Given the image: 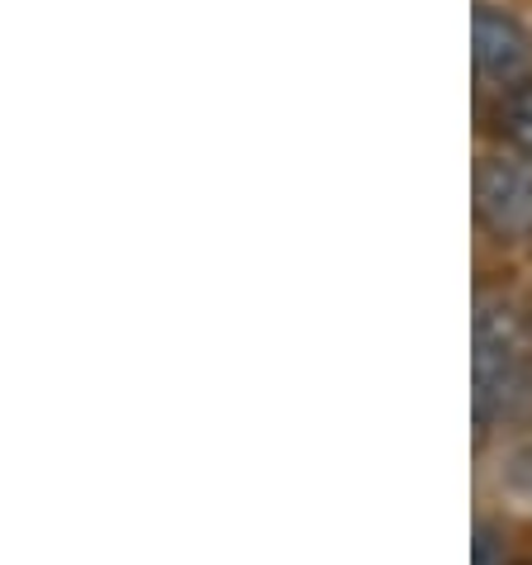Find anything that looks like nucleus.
<instances>
[{
    "label": "nucleus",
    "mask_w": 532,
    "mask_h": 565,
    "mask_svg": "<svg viewBox=\"0 0 532 565\" xmlns=\"http://www.w3.org/2000/svg\"><path fill=\"white\" fill-rule=\"evenodd\" d=\"M476 423L513 414L532 395V328L504 300L476 305Z\"/></svg>",
    "instance_id": "nucleus-1"
},
{
    "label": "nucleus",
    "mask_w": 532,
    "mask_h": 565,
    "mask_svg": "<svg viewBox=\"0 0 532 565\" xmlns=\"http://www.w3.org/2000/svg\"><path fill=\"white\" fill-rule=\"evenodd\" d=\"M476 214L504 243L532 238V167L513 157H485L476 167Z\"/></svg>",
    "instance_id": "nucleus-2"
},
{
    "label": "nucleus",
    "mask_w": 532,
    "mask_h": 565,
    "mask_svg": "<svg viewBox=\"0 0 532 565\" xmlns=\"http://www.w3.org/2000/svg\"><path fill=\"white\" fill-rule=\"evenodd\" d=\"M471 39H476V72L485 82H499V86L523 82L528 62H532V39L513 14L494 10V6H476Z\"/></svg>",
    "instance_id": "nucleus-3"
},
{
    "label": "nucleus",
    "mask_w": 532,
    "mask_h": 565,
    "mask_svg": "<svg viewBox=\"0 0 532 565\" xmlns=\"http://www.w3.org/2000/svg\"><path fill=\"white\" fill-rule=\"evenodd\" d=\"M494 134L504 138L513 152L532 157V82L509 86L494 105Z\"/></svg>",
    "instance_id": "nucleus-4"
}]
</instances>
